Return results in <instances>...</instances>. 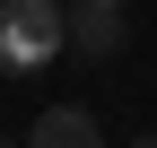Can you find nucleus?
I'll use <instances>...</instances> for the list:
<instances>
[{
  "instance_id": "f257e3e1",
  "label": "nucleus",
  "mask_w": 157,
  "mask_h": 148,
  "mask_svg": "<svg viewBox=\"0 0 157 148\" xmlns=\"http://www.w3.org/2000/svg\"><path fill=\"white\" fill-rule=\"evenodd\" d=\"M61 52H70V9L61 0H0V70L9 79L61 61Z\"/></svg>"
},
{
  "instance_id": "39448f33",
  "label": "nucleus",
  "mask_w": 157,
  "mask_h": 148,
  "mask_svg": "<svg viewBox=\"0 0 157 148\" xmlns=\"http://www.w3.org/2000/svg\"><path fill=\"white\" fill-rule=\"evenodd\" d=\"M0 148H9V139H0Z\"/></svg>"
},
{
  "instance_id": "20e7f679",
  "label": "nucleus",
  "mask_w": 157,
  "mask_h": 148,
  "mask_svg": "<svg viewBox=\"0 0 157 148\" xmlns=\"http://www.w3.org/2000/svg\"><path fill=\"white\" fill-rule=\"evenodd\" d=\"M131 148H157V131H148V139H131Z\"/></svg>"
},
{
  "instance_id": "f03ea898",
  "label": "nucleus",
  "mask_w": 157,
  "mask_h": 148,
  "mask_svg": "<svg viewBox=\"0 0 157 148\" xmlns=\"http://www.w3.org/2000/svg\"><path fill=\"white\" fill-rule=\"evenodd\" d=\"M70 44L96 52V61L122 52V0H78V9H70Z\"/></svg>"
},
{
  "instance_id": "7ed1b4c3",
  "label": "nucleus",
  "mask_w": 157,
  "mask_h": 148,
  "mask_svg": "<svg viewBox=\"0 0 157 148\" xmlns=\"http://www.w3.org/2000/svg\"><path fill=\"white\" fill-rule=\"evenodd\" d=\"M26 148H105V131H96V122L78 113V105H52V113H35Z\"/></svg>"
}]
</instances>
